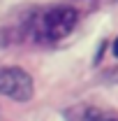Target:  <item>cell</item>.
I'll return each instance as SVG.
<instances>
[{
  "mask_svg": "<svg viewBox=\"0 0 118 121\" xmlns=\"http://www.w3.org/2000/svg\"><path fill=\"white\" fill-rule=\"evenodd\" d=\"M104 47H106V42H102V44H100L97 54H95V63H100V60H102V51H104Z\"/></svg>",
  "mask_w": 118,
  "mask_h": 121,
  "instance_id": "cell-4",
  "label": "cell"
},
{
  "mask_svg": "<svg viewBox=\"0 0 118 121\" xmlns=\"http://www.w3.org/2000/svg\"><path fill=\"white\" fill-rule=\"evenodd\" d=\"M79 21V12L70 7V5H56V7H49L42 14L35 19V40L39 42H58L63 37H67L74 30Z\"/></svg>",
  "mask_w": 118,
  "mask_h": 121,
  "instance_id": "cell-1",
  "label": "cell"
},
{
  "mask_svg": "<svg viewBox=\"0 0 118 121\" xmlns=\"http://www.w3.org/2000/svg\"><path fill=\"white\" fill-rule=\"evenodd\" d=\"M35 93L32 77L16 65H5L0 68V95L14 100V103H28Z\"/></svg>",
  "mask_w": 118,
  "mask_h": 121,
  "instance_id": "cell-2",
  "label": "cell"
},
{
  "mask_svg": "<svg viewBox=\"0 0 118 121\" xmlns=\"http://www.w3.org/2000/svg\"><path fill=\"white\" fill-rule=\"evenodd\" d=\"M111 54H114V56L118 58V37L114 40V44H111Z\"/></svg>",
  "mask_w": 118,
  "mask_h": 121,
  "instance_id": "cell-5",
  "label": "cell"
},
{
  "mask_svg": "<svg viewBox=\"0 0 118 121\" xmlns=\"http://www.w3.org/2000/svg\"><path fill=\"white\" fill-rule=\"evenodd\" d=\"M76 114H79L76 121H118V112L106 107H79Z\"/></svg>",
  "mask_w": 118,
  "mask_h": 121,
  "instance_id": "cell-3",
  "label": "cell"
}]
</instances>
